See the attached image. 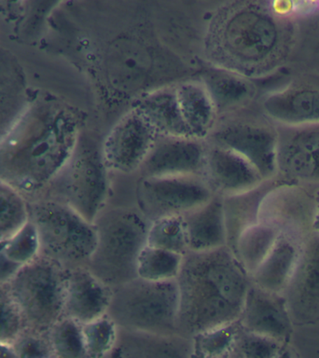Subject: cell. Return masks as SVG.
I'll list each match as a JSON object with an SVG mask.
<instances>
[{"mask_svg": "<svg viewBox=\"0 0 319 358\" xmlns=\"http://www.w3.org/2000/svg\"><path fill=\"white\" fill-rule=\"evenodd\" d=\"M178 287L176 327L192 338L204 330L238 321L251 279L228 245L189 251L176 279Z\"/></svg>", "mask_w": 319, "mask_h": 358, "instance_id": "cell-1", "label": "cell"}, {"mask_svg": "<svg viewBox=\"0 0 319 358\" xmlns=\"http://www.w3.org/2000/svg\"><path fill=\"white\" fill-rule=\"evenodd\" d=\"M291 22L274 16L267 0L237 11L224 28L222 41L238 74L257 77L281 66L292 43Z\"/></svg>", "mask_w": 319, "mask_h": 358, "instance_id": "cell-2", "label": "cell"}, {"mask_svg": "<svg viewBox=\"0 0 319 358\" xmlns=\"http://www.w3.org/2000/svg\"><path fill=\"white\" fill-rule=\"evenodd\" d=\"M94 224L97 245L86 267L111 288L136 278L150 221L136 206H106Z\"/></svg>", "mask_w": 319, "mask_h": 358, "instance_id": "cell-3", "label": "cell"}, {"mask_svg": "<svg viewBox=\"0 0 319 358\" xmlns=\"http://www.w3.org/2000/svg\"><path fill=\"white\" fill-rule=\"evenodd\" d=\"M30 221L38 236V256L66 268L86 266L97 245L94 223L67 204L49 198L31 201Z\"/></svg>", "mask_w": 319, "mask_h": 358, "instance_id": "cell-4", "label": "cell"}, {"mask_svg": "<svg viewBox=\"0 0 319 358\" xmlns=\"http://www.w3.org/2000/svg\"><path fill=\"white\" fill-rule=\"evenodd\" d=\"M178 303L176 280L153 282L136 277L112 288L108 315L122 329L175 335Z\"/></svg>", "mask_w": 319, "mask_h": 358, "instance_id": "cell-5", "label": "cell"}, {"mask_svg": "<svg viewBox=\"0 0 319 358\" xmlns=\"http://www.w3.org/2000/svg\"><path fill=\"white\" fill-rule=\"evenodd\" d=\"M67 268L38 256L8 282L27 329L47 332L64 316Z\"/></svg>", "mask_w": 319, "mask_h": 358, "instance_id": "cell-6", "label": "cell"}, {"mask_svg": "<svg viewBox=\"0 0 319 358\" xmlns=\"http://www.w3.org/2000/svg\"><path fill=\"white\" fill-rule=\"evenodd\" d=\"M108 171L102 151L77 142L69 162L41 198L66 203L94 223L108 206Z\"/></svg>", "mask_w": 319, "mask_h": 358, "instance_id": "cell-7", "label": "cell"}, {"mask_svg": "<svg viewBox=\"0 0 319 358\" xmlns=\"http://www.w3.org/2000/svg\"><path fill=\"white\" fill-rule=\"evenodd\" d=\"M206 142L239 154L262 175L264 180L277 176L278 128L267 116L236 117L213 128Z\"/></svg>", "mask_w": 319, "mask_h": 358, "instance_id": "cell-8", "label": "cell"}, {"mask_svg": "<svg viewBox=\"0 0 319 358\" xmlns=\"http://www.w3.org/2000/svg\"><path fill=\"white\" fill-rule=\"evenodd\" d=\"M214 195L204 176H150L137 185L136 206L153 221L187 214Z\"/></svg>", "mask_w": 319, "mask_h": 358, "instance_id": "cell-9", "label": "cell"}, {"mask_svg": "<svg viewBox=\"0 0 319 358\" xmlns=\"http://www.w3.org/2000/svg\"><path fill=\"white\" fill-rule=\"evenodd\" d=\"M318 215L319 203L315 193L281 180L263 197L259 222L267 224L279 234L304 240L316 229Z\"/></svg>", "mask_w": 319, "mask_h": 358, "instance_id": "cell-10", "label": "cell"}, {"mask_svg": "<svg viewBox=\"0 0 319 358\" xmlns=\"http://www.w3.org/2000/svg\"><path fill=\"white\" fill-rule=\"evenodd\" d=\"M277 128L276 178L319 192V122Z\"/></svg>", "mask_w": 319, "mask_h": 358, "instance_id": "cell-11", "label": "cell"}, {"mask_svg": "<svg viewBox=\"0 0 319 358\" xmlns=\"http://www.w3.org/2000/svg\"><path fill=\"white\" fill-rule=\"evenodd\" d=\"M288 315L296 326L319 320V229L302 243L298 259L282 292Z\"/></svg>", "mask_w": 319, "mask_h": 358, "instance_id": "cell-12", "label": "cell"}, {"mask_svg": "<svg viewBox=\"0 0 319 358\" xmlns=\"http://www.w3.org/2000/svg\"><path fill=\"white\" fill-rule=\"evenodd\" d=\"M158 136L156 128L140 109L126 115L104 143L102 155L106 168L120 173L139 171Z\"/></svg>", "mask_w": 319, "mask_h": 358, "instance_id": "cell-13", "label": "cell"}, {"mask_svg": "<svg viewBox=\"0 0 319 358\" xmlns=\"http://www.w3.org/2000/svg\"><path fill=\"white\" fill-rule=\"evenodd\" d=\"M206 147L201 139L159 134L140 167V175L204 176Z\"/></svg>", "mask_w": 319, "mask_h": 358, "instance_id": "cell-14", "label": "cell"}, {"mask_svg": "<svg viewBox=\"0 0 319 358\" xmlns=\"http://www.w3.org/2000/svg\"><path fill=\"white\" fill-rule=\"evenodd\" d=\"M206 145L204 176L215 194H241L266 181L248 159L234 150L212 143Z\"/></svg>", "mask_w": 319, "mask_h": 358, "instance_id": "cell-15", "label": "cell"}, {"mask_svg": "<svg viewBox=\"0 0 319 358\" xmlns=\"http://www.w3.org/2000/svg\"><path fill=\"white\" fill-rule=\"evenodd\" d=\"M238 322L246 329L288 343L292 333V321L282 294L271 292L251 282Z\"/></svg>", "mask_w": 319, "mask_h": 358, "instance_id": "cell-16", "label": "cell"}, {"mask_svg": "<svg viewBox=\"0 0 319 358\" xmlns=\"http://www.w3.org/2000/svg\"><path fill=\"white\" fill-rule=\"evenodd\" d=\"M111 296L112 288L86 266L67 268L64 316L89 323L108 313Z\"/></svg>", "mask_w": 319, "mask_h": 358, "instance_id": "cell-17", "label": "cell"}, {"mask_svg": "<svg viewBox=\"0 0 319 358\" xmlns=\"http://www.w3.org/2000/svg\"><path fill=\"white\" fill-rule=\"evenodd\" d=\"M264 115L282 125L319 122V81L299 80L263 99Z\"/></svg>", "mask_w": 319, "mask_h": 358, "instance_id": "cell-18", "label": "cell"}, {"mask_svg": "<svg viewBox=\"0 0 319 358\" xmlns=\"http://www.w3.org/2000/svg\"><path fill=\"white\" fill-rule=\"evenodd\" d=\"M111 357H192V338L179 334L165 335L118 327L116 344Z\"/></svg>", "mask_w": 319, "mask_h": 358, "instance_id": "cell-19", "label": "cell"}, {"mask_svg": "<svg viewBox=\"0 0 319 358\" xmlns=\"http://www.w3.org/2000/svg\"><path fill=\"white\" fill-rule=\"evenodd\" d=\"M189 251L214 250L227 246L223 197L215 194L206 203L182 215Z\"/></svg>", "mask_w": 319, "mask_h": 358, "instance_id": "cell-20", "label": "cell"}, {"mask_svg": "<svg viewBox=\"0 0 319 358\" xmlns=\"http://www.w3.org/2000/svg\"><path fill=\"white\" fill-rule=\"evenodd\" d=\"M304 240L279 234L273 248L260 267L251 274L253 284L282 294L298 259Z\"/></svg>", "mask_w": 319, "mask_h": 358, "instance_id": "cell-21", "label": "cell"}, {"mask_svg": "<svg viewBox=\"0 0 319 358\" xmlns=\"http://www.w3.org/2000/svg\"><path fill=\"white\" fill-rule=\"evenodd\" d=\"M280 181L281 179L276 178L263 182L248 192L223 197L227 245L229 248H234L243 231L259 222L260 206L263 197Z\"/></svg>", "mask_w": 319, "mask_h": 358, "instance_id": "cell-22", "label": "cell"}, {"mask_svg": "<svg viewBox=\"0 0 319 358\" xmlns=\"http://www.w3.org/2000/svg\"><path fill=\"white\" fill-rule=\"evenodd\" d=\"M182 117L190 137L206 138L213 130L215 106L206 85L186 83L176 90Z\"/></svg>", "mask_w": 319, "mask_h": 358, "instance_id": "cell-23", "label": "cell"}, {"mask_svg": "<svg viewBox=\"0 0 319 358\" xmlns=\"http://www.w3.org/2000/svg\"><path fill=\"white\" fill-rule=\"evenodd\" d=\"M139 109L150 120L159 134L192 138L182 117L176 90L150 95Z\"/></svg>", "mask_w": 319, "mask_h": 358, "instance_id": "cell-24", "label": "cell"}, {"mask_svg": "<svg viewBox=\"0 0 319 358\" xmlns=\"http://www.w3.org/2000/svg\"><path fill=\"white\" fill-rule=\"evenodd\" d=\"M278 231L267 224L257 222L242 232L232 249L246 273L251 274L270 253Z\"/></svg>", "mask_w": 319, "mask_h": 358, "instance_id": "cell-25", "label": "cell"}, {"mask_svg": "<svg viewBox=\"0 0 319 358\" xmlns=\"http://www.w3.org/2000/svg\"><path fill=\"white\" fill-rule=\"evenodd\" d=\"M30 218V201L0 179V245L24 228Z\"/></svg>", "mask_w": 319, "mask_h": 358, "instance_id": "cell-26", "label": "cell"}, {"mask_svg": "<svg viewBox=\"0 0 319 358\" xmlns=\"http://www.w3.org/2000/svg\"><path fill=\"white\" fill-rule=\"evenodd\" d=\"M183 256L147 245L140 252L137 259V277L153 282L176 280Z\"/></svg>", "mask_w": 319, "mask_h": 358, "instance_id": "cell-27", "label": "cell"}, {"mask_svg": "<svg viewBox=\"0 0 319 358\" xmlns=\"http://www.w3.org/2000/svg\"><path fill=\"white\" fill-rule=\"evenodd\" d=\"M53 357H87L83 324L62 316L47 331Z\"/></svg>", "mask_w": 319, "mask_h": 358, "instance_id": "cell-28", "label": "cell"}, {"mask_svg": "<svg viewBox=\"0 0 319 358\" xmlns=\"http://www.w3.org/2000/svg\"><path fill=\"white\" fill-rule=\"evenodd\" d=\"M147 245L180 255L189 252L187 231L182 215H173L150 221Z\"/></svg>", "mask_w": 319, "mask_h": 358, "instance_id": "cell-29", "label": "cell"}, {"mask_svg": "<svg viewBox=\"0 0 319 358\" xmlns=\"http://www.w3.org/2000/svg\"><path fill=\"white\" fill-rule=\"evenodd\" d=\"M237 329L235 321L197 333L192 338V357H229Z\"/></svg>", "mask_w": 319, "mask_h": 358, "instance_id": "cell-30", "label": "cell"}, {"mask_svg": "<svg viewBox=\"0 0 319 358\" xmlns=\"http://www.w3.org/2000/svg\"><path fill=\"white\" fill-rule=\"evenodd\" d=\"M285 351V344L274 338L246 329L238 322L234 345L229 357L274 358L280 357Z\"/></svg>", "mask_w": 319, "mask_h": 358, "instance_id": "cell-31", "label": "cell"}, {"mask_svg": "<svg viewBox=\"0 0 319 358\" xmlns=\"http://www.w3.org/2000/svg\"><path fill=\"white\" fill-rule=\"evenodd\" d=\"M207 88V87H206ZM211 95L215 108L223 106V108H236L246 105L254 96L253 85L240 74H225L217 78L212 88H207Z\"/></svg>", "mask_w": 319, "mask_h": 358, "instance_id": "cell-32", "label": "cell"}, {"mask_svg": "<svg viewBox=\"0 0 319 358\" xmlns=\"http://www.w3.org/2000/svg\"><path fill=\"white\" fill-rule=\"evenodd\" d=\"M87 357H109L116 344L118 326L111 316L105 315L83 324Z\"/></svg>", "mask_w": 319, "mask_h": 358, "instance_id": "cell-33", "label": "cell"}, {"mask_svg": "<svg viewBox=\"0 0 319 358\" xmlns=\"http://www.w3.org/2000/svg\"><path fill=\"white\" fill-rule=\"evenodd\" d=\"M25 329L24 318L8 282H2L0 284V346L11 350Z\"/></svg>", "mask_w": 319, "mask_h": 358, "instance_id": "cell-34", "label": "cell"}, {"mask_svg": "<svg viewBox=\"0 0 319 358\" xmlns=\"http://www.w3.org/2000/svg\"><path fill=\"white\" fill-rule=\"evenodd\" d=\"M1 250L8 260L19 267L38 257V236L30 218L24 228L2 243Z\"/></svg>", "mask_w": 319, "mask_h": 358, "instance_id": "cell-35", "label": "cell"}, {"mask_svg": "<svg viewBox=\"0 0 319 358\" xmlns=\"http://www.w3.org/2000/svg\"><path fill=\"white\" fill-rule=\"evenodd\" d=\"M15 357H53L47 332L25 329L11 347Z\"/></svg>", "mask_w": 319, "mask_h": 358, "instance_id": "cell-36", "label": "cell"}, {"mask_svg": "<svg viewBox=\"0 0 319 358\" xmlns=\"http://www.w3.org/2000/svg\"><path fill=\"white\" fill-rule=\"evenodd\" d=\"M268 8L277 19L293 21L301 15L297 0H267Z\"/></svg>", "mask_w": 319, "mask_h": 358, "instance_id": "cell-37", "label": "cell"}, {"mask_svg": "<svg viewBox=\"0 0 319 358\" xmlns=\"http://www.w3.org/2000/svg\"><path fill=\"white\" fill-rule=\"evenodd\" d=\"M19 268V266L14 264L7 259V257L3 253L1 245H0V284L10 281Z\"/></svg>", "mask_w": 319, "mask_h": 358, "instance_id": "cell-38", "label": "cell"}, {"mask_svg": "<svg viewBox=\"0 0 319 358\" xmlns=\"http://www.w3.org/2000/svg\"><path fill=\"white\" fill-rule=\"evenodd\" d=\"M297 1L299 3V10H301V15L299 17L315 13L318 0H297Z\"/></svg>", "mask_w": 319, "mask_h": 358, "instance_id": "cell-39", "label": "cell"}, {"mask_svg": "<svg viewBox=\"0 0 319 358\" xmlns=\"http://www.w3.org/2000/svg\"><path fill=\"white\" fill-rule=\"evenodd\" d=\"M0 357H14L13 352H11V350L8 348H4V347L0 346Z\"/></svg>", "mask_w": 319, "mask_h": 358, "instance_id": "cell-40", "label": "cell"}, {"mask_svg": "<svg viewBox=\"0 0 319 358\" xmlns=\"http://www.w3.org/2000/svg\"><path fill=\"white\" fill-rule=\"evenodd\" d=\"M0 1L13 3V2L19 1V0H0Z\"/></svg>", "mask_w": 319, "mask_h": 358, "instance_id": "cell-41", "label": "cell"}, {"mask_svg": "<svg viewBox=\"0 0 319 358\" xmlns=\"http://www.w3.org/2000/svg\"><path fill=\"white\" fill-rule=\"evenodd\" d=\"M316 13H319V0H318V2H316Z\"/></svg>", "mask_w": 319, "mask_h": 358, "instance_id": "cell-42", "label": "cell"}]
</instances>
